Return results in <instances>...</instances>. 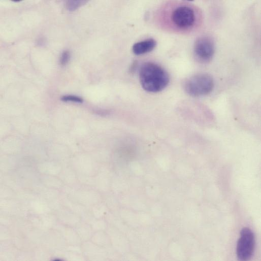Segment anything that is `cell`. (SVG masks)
<instances>
[{"instance_id": "1", "label": "cell", "mask_w": 261, "mask_h": 261, "mask_svg": "<svg viewBox=\"0 0 261 261\" xmlns=\"http://www.w3.org/2000/svg\"><path fill=\"white\" fill-rule=\"evenodd\" d=\"M139 80L145 90L158 92L168 86L170 77L167 71L158 64L152 62H146L140 68Z\"/></svg>"}, {"instance_id": "2", "label": "cell", "mask_w": 261, "mask_h": 261, "mask_svg": "<svg viewBox=\"0 0 261 261\" xmlns=\"http://www.w3.org/2000/svg\"><path fill=\"white\" fill-rule=\"evenodd\" d=\"M185 91L189 95L199 97L210 93L214 87L213 79L207 73H199L187 78L184 82Z\"/></svg>"}, {"instance_id": "3", "label": "cell", "mask_w": 261, "mask_h": 261, "mask_svg": "<svg viewBox=\"0 0 261 261\" xmlns=\"http://www.w3.org/2000/svg\"><path fill=\"white\" fill-rule=\"evenodd\" d=\"M255 243V237L252 231L248 227L243 228L237 246L238 258L241 260L250 259L254 251Z\"/></svg>"}, {"instance_id": "4", "label": "cell", "mask_w": 261, "mask_h": 261, "mask_svg": "<svg viewBox=\"0 0 261 261\" xmlns=\"http://www.w3.org/2000/svg\"><path fill=\"white\" fill-rule=\"evenodd\" d=\"M171 18L174 24L178 28L188 29L194 25L196 16L194 10L192 8L181 6L173 11Z\"/></svg>"}, {"instance_id": "5", "label": "cell", "mask_w": 261, "mask_h": 261, "mask_svg": "<svg viewBox=\"0 0 261 261\" xmlns=\"http://www.w3.org/2000/svg\"><path fill=\"white\" fill-rule=\"evenodd\" d=\"M193 51L197 59L202 63L210 61L215 52V44L213 40L209 37L203 36L195 41Z\"/></svg>"}, {"instance_id": "6", "label": "cell", "mask_w": 261, "mask_h": 261, "mask_svg": "<svg viewBox=\"0 0 261 261\" xmlns=\"http://www.w3.org/2000/svg\"><path fill=\"white\" fill-rule=\"evenodd\" d=\"M156 45L155 40L148 39L134 44L132 50L135 55H140L151 52L155 47Z\"/></svg>"}, {"instance_id": "7", "label": "cell", "mask_w": 261, "mask_h": 261, "mask_svg": "<svg viewBox=\"0 0 261 261\" xmlns=\"http://www.w3.org/2000/svg\"><path fill=\"white\" fill-rule=\"evenodd\" d=\"M85 1H68L66 7L70 11H74L85 3Z\"/></svg>"}, {"instance_id": "8", "label": "cell", "mask_w": 261, "mask_h": 261, "mask_svg": "<svg viewBox=\"0 0 261 261\" xmlns=\"http://www.w3.org/2000/svg\"><path fill=\"white\" fill-rule=\"evenodd\" d=\"M61 100L64 102H73L75 103H82V98L75 95H64L63 96Z\"/></svg>"}, {"instance_id": "9", "label": "cell", "mask_w": 261, "mask_h": 261, "mask_svg": "<svg viewBox=\"0 0 261 261\" xmlns=\"http://www.w3.org/2000/svg\"><path fill=\"white\" fill-rule=\"evenodd\" d=\"M70 58V53L69 51L66 50L63 51L60 57V64L62 66L66 64Z\"/></svg>"}]
</instances>
